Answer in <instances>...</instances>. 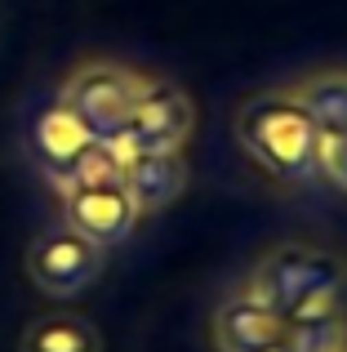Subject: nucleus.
I'll list each match as a JSON object with an SVG mask.
<instances>
[{
	"instance_id": "f257e3e1",
	"label": "nucleus",
	"mask_w": 347,
	"mask_h": 352,
	"mask_svg": "<svg viewBox=\"0 0 347 352\" xmlns=\"http://www.w3.org/2000/svg\"><path fill=\"white\" fill-rule=\"evenodd\" d=\"M236 147L276 183H307L321 179V125L312 120L294 89H254L241 98L232 116Z\"/></svg>"
},
{
	"instance_id": "f03ea898",
	"label": "nucleus",
	"mask_w": 347,
	"mask_h": 352,
	"mask_svg": "<svg viewBox=\"0 0 347 352\" xmlns=\"http://www.w3.org/2000/svg\"><path fill=\"white\" fill-rule=\"evenodd\" d=\"M245 290L263 299L272 312L303 326V321H321L343 312L347 294V258L325 245H307V241H285V245L267 250L245 276Z\"/></svg>"
},
{
	"instance_id": "7ed1b4c3",
	"label": "nucleus",
	"mask_w": 347,
	"mask_h": 352,
	"mask_svg": "<svg viewBox=\"0 0 347 352\" xmlns=\"http://www.w3.org/2000/svg\"><path fill=\"white\" fill-rule=\"evenodd\" d=\"M143 89H147V76H139L134 67L112 63V58H89L62 80L58 103L67 107L98 143H112L125 129V120H130Z\"/></svg>"
},
{
	"instance_id": "20e7f679",
	"label": "nucleus",
	"mask_w": 347,
	"mask_h": 352,
	"mask_svg": "<svg viewBox=\"0 0 347 352\" xmlns=\"http://www.w3.org/2000/svg\"><path fill=\"white\" fill-rule=\"evenodd\" d=\"M107 250L80 236L76 228L53 223L27 245V276L45 299H76L103 276Z\"/></svg>"
},
{
	"instance_id": "39448f33",
	"label": "nucleus",
	"mask_w": 347,
	"mask_h": 352,
	"mask_svg": "<svg viewBox=\"0 0 347 352\" xmlns=\"http://www.w3.org/2000/svg\"><path fill=\"white\" fill-rule=\"evenodd\" d=\"M196 129V107L169 80H147V89L139 94L125 129L112 138L121 147V156H139V152H182Z\"/></svg>"
},
{
	"instance_id": "423d86ee",
	"label": "nucleus",
	"mask_w": 347,
	"mask_h": 352,
	"mask_svg": "<svg viewBox=\"0 0 347 352\" xmlns=\"http://www.w3.org/2000/svg\"><path fill=\"white\" fill-rule=\"evenodd\" d=\"M58 197H62V223L76 228L80 236H89L103 250L130 241L134 228H139V219H143V210L134 206V197L121 183V174L67 183V188H58Z\"/></svg>"
},
{
	"instance_id": "0eeeda50",
	"label": "nucleus",
	"mask_w": 347,
	"mask_h": 352,
	"mask_svg": "<svg viewBox=\"0 0 347 352\" xmlns=\"http://www.w3.org/2000/svg\"><path fill=\"white\" fill-rule=\"evenodd\" d=\"M289 330L294 326H289L280 312H272L263 299H254L245 285L236 294H227L214 312L218 352H285Z\"/></svg>"
},
{
	"instance_id": "6e6552de",
	"label": "nucleus",
	"mask_w": 347,
	"mask_h": 352,
	"mask_svg": "<svg viewBox=\"0 0 347 352\" xmlns=\"http://www.w3.org/2000/svg\"><path fill=\"white\" fill-rule=\"evenodd\" d=\"M94 143L98 138L89 134L62 103L45 107V112L36 116V125H32V161L45 170V179H53V188H62V183L76 174V165L94 152Z\"/></svg>"
},
{
	"instance_id": "1a4fd4ad",
	"label": "nucleus",
	"mask_w": 347,
	"mask_h": 352,
	"mask_svg": "<svg viewBox=\"0 0 347 352\" xmlns=\"http://www.w3.org/2000/svg\"><path fill=\"white\" fill-rule=\"evenodd\" d=\"M187 179H191V170L182 152H139V156H125V165H121V183L130 188L134 206L143 214L169 210L187 192Z\"/></svg>"
},
{
	"instance_id": "9d476101",
	"label": "nucleus",
	"mask_w": 347,
	"mask_h": 352,
	"mask_svg": "<svg viewBox=\"0 0 347 352\" xmlns=\"http://www.w3.org/2000/svg\"><path fill=\"white\" fill-rule=\"evenodd\" d=\"M18 352H103V335L80 312H45L23 330Z\"/></svg>"
},
{
	"instance_id": "9b49d317",
	"label": "nucleus",
	"mask_w": 347,
	"mask_h": 352,
	"mask_svg": "<svg viewBox=\"0 0 347 352\" xmlns=\"http://www.w3.org/2000/svg\"><path fill=\"white\" fill-rule=\"evenodd\" d=\"M289 89H294V98L312 112V120L321 125V134L347 129V72L343 67H325V72H312V76H298Z\"/></svg>"
},
{
	"instance_id": "f8f14e48",
	"label": "nucleus",
	"mask_w": 347,
	"mask_h": 352,
	"mask_svg": "<svg viewBox=\"0 0 347 352\" xmlns=\"http://www.w3.org/2000/svg\"><path fill=\"white\" fill-rule=\"evenodd\" d=\"M285 352H347V317L334 312V317L294 326V330H289Z\"/></svg>"
},
{
	"instance_id": "ddd939ff",
	"label": "nucleus",
	"mask_w": 347,
	"mask_h": 352,
	"mask_svg": "<svg viewBox=\"0 0 347 352\" xmlns=\"http://www.w3.org/2000/svg\"><path fill=\"white\" fill-rule=\"evenodd\" d=\"M321 179H330L339 192H347V129L325 134V143H321Z\"/></svg>"
}]
</instances>
